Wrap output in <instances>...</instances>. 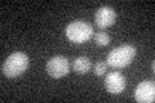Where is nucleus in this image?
Returning a JSON list of instances; mask_svg holds the SVG:
<instances>
[{
  "label": "nucleus",
  "mask_w": 155,
  "mask_h": 103,
  "mask_svg": "<svg viewBox=\"0 0 155 103\" xmlns=\"http://www.w3.org/2000/svg\"><path fill=\"white\" fill-rule=\"evenodd\" d=\"M28 57L22 52H14L2 65V72L5 77L13 79L22 75L28 68Z\"/></svg>",
  "instance_id": "nucleus-1"
},
{
  "label": "nucleus",
  "mask_w": 155,
  "mask_h": 103,
  "mask_svg": "<svg viewBox=\"0 0 155 103\" xmlns=\"http://www.w3.org/2000/svg\"><path fill=\"white\" fill-rule=\"evenodd\" d=\"M136 53H137V50H136V48L133 45L124 44V45L114 48L109 53L107 58H106V63H107V66L114 67V68L127 67L134 60Z\"/></svg>",
  "instance_id": "nucleus-2"
},
{
  "label": "nucleus",
  "mask_w": 155,
  "mask_h": 103,
  "mask_svg": "<svg viewBox=\"0 0 155 103\" xmlns=\"http://www.w3.org/2000/svg\"><path fill=\"white\" fill-rule=\"evenodd\" d=\"M65 34L71 43L83 44L85 41H89L93 36V27L88 22L74 21L66 26Z\"/></svg>",
  "instance_id": "nucleus-3"
},
{
  "label": "nucleus",
  "mask_w": 155,
  "mask_h": 103,
  "mask_svg": "<svg viewBox=\"0 0 155 103\" xmlns=\"http://www.w3.org/2000/svg\"><path fill=\"white\" fill-rule=\"evenodd\" d=\"M45 71L53 79H61L66 76L70 71L69 60L64 56H54L47 62Z\"/></svg>",
  "instance_id": "nucleus-4"
},
{
  "label": "nucleus",
  "mask_w": 155,
  "mask_h": 103,
  "mask_svg": "<svg viewBox=\"0 0 155 103\" xmlns=\"http://www.w3.org/2000/svg\"><path fill=\"white\" fill-rule=\"evenodd\" d=\"M134 99L140 103H153L155 101V84L153 80H145L136 86Z\"/></svg>",
  "instance_id": "nucleus-5"
},
{
  "label": "nucleus",
  "mask_w": 155,
  "mask_h": 103,
  "mask_svg": "<svg viewBox=\"0 0 155 103\" xmlns=\"http://www.w3.org/2000/svg\"><path fill=\"white\" fill-rule=\"evenodd\" d=\"M127 86L125 77L118 71L109 72L105 77V89L111 94H120Z\"/></svg>",
  "instance_id": "nucleus-6"
},
{
  "label": "nucleus",
  "mask_w": 155,
  "mask_h": 103,
  "mask_svg": "<svg viewBox=\"0 0 155 103\" xmlns=\"http://www.w3.org/2000/svg\"><path fill=\"white\" fill-rule=\"evenodd\" d=\"M116 21V13L111 7H101L97 9V12L94 14V22L97 24V27L100 28H107L110 26H113Z\"/></svg>",
  "instance_id": "nucleus-7"
},
{
  "label": "nucleus",
  "mask_w": 155,
  "mask_h": 103,
  "mask_svg": "<svg viewBox=\"0 0 155 103\" xmlns=\"http://www.w3.org/2000/svg\"><path fill=\"white\" fill-rule=\"evenodd\" d=\"M92 67V63H91V60L87 57H78L74 60L72 62V68H74V71L76 73H79V75H84L87 73Z\"/></svg>",
  "instance_id": "nucleus-8"
},
{
  "label": "nucleus",
  "mask_w": 155,
  "mask_h": 103,
  "mask_svg": "<svg viewBox=\"0 0 155 103\" xmlns=\"http://www.w3.org/2000/svg\"><path fill=\"white\" fill-rule=\"evenodd\" d=\"M93 36H94V43L98 47H106L111 43V37L106 32H97Z\"/></svg>",
  "instance_id": "nucleus-9"
},
{
  "label": "nucleus",
  "mask_w": 155,
  "mask_h": 103,
  "mask_svg": "<svg viewBox=\"0 0 155 103\" xmlns=\"http://www.w3.org/2000/svg\"><path fill=\"white\" fill-rule=\"evenodd\" d=\"M107 71V63L106 62H97L96 63V66L93 67V72H94V75L97 76H102L105 75V72Z\"/></svg>",
  "instance_id": "nucleus-10"
},
{
  "label": "nucleus",
  "mask_w": 155,
  "mask_h": 103,
  "mask_svg": "<svg viewBox=\"0 0 155 103\" xmlns=\"http://www.w3.org/2000/svg\"><path fill=\"white\" fill-rule=\"evenodd\" d=\"M151 70H153V72H154V70H155V63H154V61H153V63H151Z\"/></svg>",
  "instance_id": "nucleus-11"
}]
</instances>
